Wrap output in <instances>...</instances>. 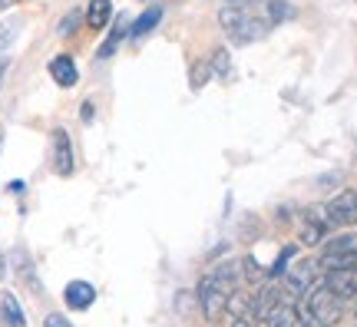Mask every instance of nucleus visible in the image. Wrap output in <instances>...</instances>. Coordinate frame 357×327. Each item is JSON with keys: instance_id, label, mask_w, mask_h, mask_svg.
I'll return each mask as SVG.
<instances>
[{"instance_id": "1", "label": "nucleus", "mask_w": 357, "mask_h": 327, "mask_svg": "<svg viewBox=\"0 0 357 327\" xmlns=\"http://www.w3.org/2000/svg\"><path fill=\"white\" fill-rule=\"evenodd\" d=\"M218 20H222V30L229 33V40H235V43H255V40L265 37L268 26H271L261 13L242 10V7H229V3L222 7Z\"/></svg>"}, {"instance_id": "2", "label": "nucleus", "mask_w": 357, "mask_h": 327, "mask_svg": "<svg viewBox=\"0 0 357 327\" xmlns=\"http://www.w3.org/2000/svg\"><path fill=\"white\" fill-rule=\"evenodd\" d=\"M301 314L314 327H334L344 317V298H337L328 284H314V288L307 291V301Z\"/></svg>"}, {"instance_id": "3", "label": "nucleus", "mask_w": 357, "mask_h": 327, "mask_svg": "<svg viewBox=\"0 0 357 327\" xmlns=\"http://www.w3.org/2000/svg\"><path fill=\"white\" fill-rule=\"evenodd\" d=\"M229 298H231V284L225 277H218V275L202 277V284H199V304H202L208 321H218L222 311H229Z\"/></svg>"}, {"instance_id": "4", "label": "nucleus", "mask_w": 357, "mask_h": 327, "mask_svg": "<svg viewBox=\"0 0 357 327\" xmlns=\"http://www.w3.org/2000/svg\"><path fill=\"white\" fill-rule=\"evenodd\" d=\"M318 264L321 268H344V264H357V231L328 241V248H324V254H321Z\"/></svg>"}, {"instance_id": "5", "label": "nucleus", "mask_w": 357, "mask_h": 327, "mask_svg": "<svg viewBox=\"0 0 357 327\" xmlns=\"http://www.w3.org/2000/svg\"><path fill=\"white\" fill-rule=\"evenodd\" d=\"M324 218L328 225H337V228H351L357 225V192H341L334 195L328 205H324Z\"/></svg>"}, {"instance_id": "6", "label": "nucleus", "mask_w": 357, "mask_h": 327, "mask_svg": "<svg viewBox=\"0 0 357 327\" xmlns=\"http://www.w3.org/2000/svg\"><path fill=\"white\" fill-rule=\"evenodd\" d=\"M314 277H318V264L314 261H298L284 275V284H281V291H288V298H301V294H307V291L314 288Z\"/></svg>"}, {"instance_id": "7", "label": "nucleus", "mask_w": 357, "mask_h": 327, "mask_svg": "<svg viewBox=\"0 0 357 327\" xmlns=\"http://www.w3.org/2000/svg\"><path fill=\"white\" fill-rule=\"evenodd\" d=\"M324 284L337 294V298H354L357 294V264H344V268H328Z\"/></svg>"}, {"instance_id": "8", "label": "nucleus", "mask_w": 357, "mask_h": 327, "mask_svg": "<svg viewBox=\"0 0 357 327\" xmlns=\"http://www.w3.org/2000/svg\"><path fill=\"white\" fill-rule=\"evenodd\" d=\"M53 169L56 176H73V142L66 129H53Z\"/></svg>"}, {"instance_id": "9", "label": "nucleus", "mask_w": 357, "mask_h": 327, "mask_svg": "<svg viewBox=\"0 0 357 327\" xmlns=\"http://www.w3.org/2000/svg\"><path fill=\"white\" fill-rule=\"evenodd\" d=\"M63 301L70 311H86L89 304L96 301V288L89 281H70L63 291Z\"/></svg>"}, {"instance_id": "10", "label": "nucleus", "mask_w": 357, "mask_h": 327, "mask_svg": "<svg viewBox=\"0 0 357 327\" xmlns=\"http://www.w3.org/2000/svg\"><path fill=\"white\" fill-rule=\"evenodd\" d=\"M268 324L271 327H301L305 324V314L294 307L291 298H281V301L275 304V311L268 314Z\"/></svg>"}, {"instance_id": "11", "label": "nucleus", "mask_w": 357, "mask_h": 327, "mask_svg": "<svg viewBox=\"0 0 357 327\" xmlns=\"http://www.w3.org/2000/svg\"><path fill=\"white\" fill-rule=\"evenodd\" d=\"M50 76H53V83H60V86H77V63L66 56V53H60V56H53L50 60Z\"/></svg>"}, {"instance_id": "12", "label": "nucleus", "mask_w": 357, "mask_h": 327, "mask_svg": "<svg viewBox=\"0 0 357 327\" xmlns=\"http://www.w3.org/2000/svg\"><path fill=\"white\" fill-rule=\"evenodd\" d=\"M0 321H3V327H24L26 324L24 311H20V301H17V294H10V291L0 294Z\"/></svg>"}, {"instance_id": "13", "label": "nucleus", "mask_w": 357, "mask_h": 327, "mask_svg": "<svg viewBox=\"0 0 357 327\" xmlns=\"http://www.w3.org/2000/svg\"><path fill=\"white\" fill-rule=\"evenodd\" d=\"M328 218L324 215H318V212H307V218H305V225H301V241L305 245H318L321 238H324V231H328Z\"/></svg>"}, {"instance_id": "14", "label": "nucleus", "mask_w": 357, "mask_h": 327, "mask_svg": "<svg viewBox=\"0 0 357 327\" xmlns=\"http://www.w3.org/2000/svg\"><path fill=\"white\" fill-rule=\"evenodd\" d=\"M109 20H113V3H109V0H89L86 24L93 26V30H102Z\"/></svg>"}, {"instance_id": "15", "label": "nucleus", "mask_w": 357, "mask_h": 327, "mask_svg": "<svg viewBox=\"0 0 357 327\" xmlns=\"http://www.w3.org/2000/svg\"><path fill=\"white\" fill-rule=\"evenodd\" d=\"M159 20H162V7H149V10H146L139 20L132 24V37H136V40L146 37L149 30H155V26H159Z\"/></svg>"}, {"instance_id": "16", "label": "nucleus", "mask_w": 357, "mask_h": 327, "mask_svg": "<svg viewBox=\"0 0 357 327\" xmlns=\"http://www.w3.org/2000/svg\"><path fill=\"white\" fill-rule=\"evenodd\" d=\"M123 33H126V26H123V20L113 26V33L106 37V43L100 47V60H106V56H113L116 50H119V40H123Z\"/></svg>"}, {"instance_id": "17", "label": "nucleus", "mask_w": 357, "mask_h": 327, "mask_svg": "<svg viewBox=\"0 0 357 327\" xmlns=\"http://www.w3.org/2000/svg\"><path fill=\"white\" fill-rule=\"evenodd\" d=\"M17 33H20V20H17V17H7V20L0 24V50H7L13 40H17Z\"/></svg>"}, {"instance_id": "18", "label": "nucleus", "mask_w": 357, "mask_h": 327, "mask_svg": "<svg viewBox=\"0 0 357 327\" xmlns=\"http://www.w3.org/2000/svg\"><path fill=\"white\" fill-rule=\"evenodd\" d=\"M212 73L222 76V79H229V73H231V56H229V50H215V56H212Z\"/></svg>"}, {"instance_id": "19", "label": "nucleus", "mask_w": 357, "mask_h": 327, "mask_svg": "<svg viewBox=\"0 0 357 327\" xmlns=\"http://www.w3.org/2000/svg\"><path fill=\"white\" fill-rule=\"evenodd\" d=\"M225 3H229V7H242V10H255L268 20V3H271V0H225Z\"/></svg>"}, {"instance_id": "20", "label": "nucleus", "mask_w": 357, "mask_h": 327, "mask_svg": "<svg viewBox=\"0 0 357 327\" xmlns=\"http://www.w3.org/2000/svg\"><path fill=\"white\" fill-rule=\"evenodd\" d=\"M208 79H212V63H195L192 66V89L205 86Z\"/></svg>"}, {"instance_id": "21", "label": "nucleus", "mask_w": 357, "mask_h": 327, "mask_svg": "<svg viewBox=\"0 0 357 327\" xmlns=\"http://www.w3.org/2000/svg\"><path fill=\"white\" fill-rule=\"evenodd\" d=\"M294 252H298V248H294V245H288V248H284V252L278 254V261H275V268H271V281H275V277L278 275H284V268H288V264H291V258H294Z\"/></svg>"}, {"instance_id": "22", "label": "nucleus", "mask_w": 357, "mask_h": 327, "mask_svg": "<svg viewBox=\"0 0 357 327\" xmlns=\"http://www.w3.org/2000/svg\"><path fill=\"white\" fill-rule=\"evenodd\" d=\"M79 20H83V13H79V10H70V13H66L63 24H60V37H70V33H73V30L79 26Z\"/></svg>"}, {"instance_id": "23", "label": "nucleus", "mask_w": 357, "mask_h": 327, "mask_svg": "<svg viewBox=\"0 0 357 327\" xmlns=\"http://www.w3.org/2000/svg\"><path fill=\"white\" fill-rule=\"evenodd\" d=\"M43 327H73L70 321H66L63 314H47V321H43Z\"/></svg>"}, {"instance_id": "24", "label": "nucleus", "mask_w": 357, "mask_h": 327, "mask_svg": "<svg viewBox=\"0 0 357 327\" xmlns=\"http://www.w3.org/2000/svg\"><path fill=\"white\" fill-rule=\"evenodd\" d=\"M7 70H10V60H0V86H3V76H7Z\"/></svg>"}, {"instance_id": "25", "label": "nucleus", "mask_w": 357, "mask_h": 327, "mask_svg": "<svg viewBox=\"0 0 357 327\" xmlns=\"http://www.w3.org/2000/svg\"><path fill=\"white\" fill-rule=\"evenodd\" d=\"M231 327H258V321H235Z\"/></svg>"}, {"instance_id": "26", "label": "nucleus", "mask_w": 357, "mask_h": 327, "mask_svg": "<svg viewBox=\"0 0 357 327\" xmlns=\"http://www.w3.org/2000/svg\"><path fill=\"white\" fill-rule=\"evenodd\" d=\"M7 275V258H3V254H0V277Z\"/></svg>"}, {"instance_id": "27", "label": "nucleus", "mask_w": 357, "mask_h": 327, "mask_svg": "<svg viewBox=\"0 0 357 327\" xmlns=\"http://www.w3.org/2000/svg\"><path fill=\"white\" fill-rule=\"evenodd\" d=\"M17 0H0V10H7V7H13Z\"/></svg>"}, {"instance_id": "28", "label": "nucleus", "mask_w": 357, "mask_h": 327, "mask_svg": "<svg viewBox=\"0 0 357 327\" xmlns=\"http://www.w3.org/2000/svg\"><path fill=\"white\" fill-rule=\"evenodd\" d=\"M301 327H314V324H311V321H305V324H301Z\"/></svg>"}, {"instance_id": "29", "label": "nucleus", "mask_w": 357, "mask_h": 327, "mask_svg": "<svg viewBox=\"0 0 357 327\" xmlns=\"http://www.w3.org/2000/svg\"><path fill=\"white\" fill-rule=\"evenodd\" d=\"M0 142H3V126H0Z\"/></svg>"}]
</instances>
